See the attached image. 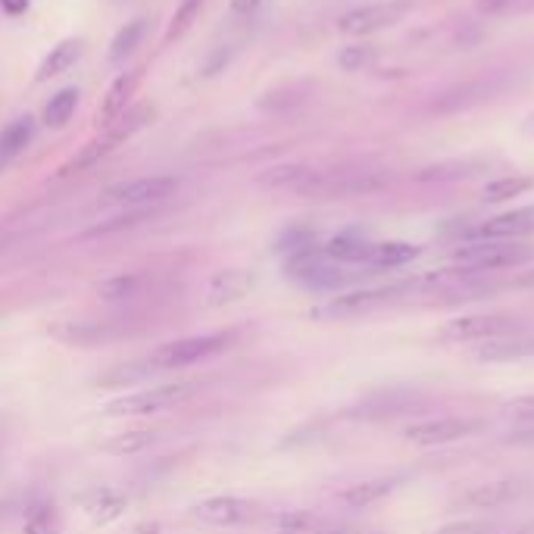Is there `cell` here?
Listing matches in <instances>:
<instances>
[{
	"mask_svg": "<svg viewBox=\"0 0 534 534\" xmlns=\"http://www.w3.org/2000/svg\"><path fill=\"white\" fill-rule=\"evenodd\" d=\"M391 185L388 172L378 169H341V172H319L310 169L307 182L297 188L303 197H366L378 194Z\"/></svg>",
	"mask_w": 534,
	"mask_h": 534,
	"instance_id": "1",
	"label": "cell"
},
{
	"mask_svg": "<svg viewBox=\"0 0 534 534\" xmlns=\"http://www.w3.org/2000/svg\"><path fill=\"white\" fill-rule=\"evenodd\" d=\"M531 257L534 250L516 241H472L453 253V263L463 272H494V269L522 266Z\"/></svg>",
	"mask_w": 534,
	"mask_h": 534,
	"instance_id": "2",
	"label": "cell"
},
{
	"mask_svg": "<svg viewBox=\"0 0 534 534\" xmlns=\"http://www.w3.org/2000/svg\"><path fill=\"white\" fill-rule=\"evenodd\" d=\"M197 391V381H172V385H154L135 394H125L113 403L104 406L107 416H150V413H163L172 406L185 403Z\"/></svg>",
	"mask_w": 534,
	"mask_h": 534,
	"instance_id": "3",
	"label": "cell"
},
{
	"mask_svg": "<svg viewBox=\"0 0 534 534\" xmlns=\"http://www.w3.org/2000/svg\"><path fill=\"white\" fill-rule=\"evenodd\" d=\"M522 322L513 316H500V313H469V316H456L441 328V341L447 344H485L494 338L506 335H519Z\"/></svg>",
	"mask_w": 534,
	"mask_h": 534,
	"instance_id": "4",
	"label": "cell"
},
{
	"mask_svg": "<svg viewBox=\"0 0 534 534\" xmlns=\"http://www.w3.org/2000/svg\"><path fill=\"white\" fill-rule=\"evenodd\" d=\"M228 344H232V335H225V332L178 338V341L157 347L154 356H147V363L154 369H185V366H194L203 360H213V356H219Z\"/></svg>",
	"mask_w": 534,
	"mask_h": 534,
	"instance_id": "5",
	"label": "cell"
},
{
	"mask_svg": "<svg viewBox=\"0 0 534 534\" xmlns=\"http://www.w3.org/2000/svg\"><path fill=\"white\" fill-rule=\"evenodd\" d=\"M175 191H178V178L147 175V178H132V182L110 185L104 194H100V203H104V207H135V210H141V207L163 203Z\"/></svg>",
	"mask_w": 534,
	"mask_h": 534,
	"instance_id": "6",
	"label": "cell"
},
{
	"mask_svg": "<svg viewBox=\"0 0 534 534\" xmlns=\"http://www.w3.org/2000/svg\"><path fill=\"white\" fill-rule=\"evenodd\" d=\"M413 282H397V285H375V288H360V291H350L335 297L332 303H325V307L316 313L322 319H341V316H356V313H369V310H381L388 307V303L400 300L403 294H413Z\"/></svg>",
	"mask_w": 534,
	"mask_h": 534,
	"instance_id": "7",
	"label": "cell"
},
{
	"mask_svg": "<svg viewBox=\"0 0 534 534\" xmlns=\"http://www.w3.org/2000/svg\"><path fill=\"white\" fill-rule=\"evenodd\" d=\"M285 272L294 278L297 285L316 288V291L338 288V285L344 282V272L338 269V263L328 260L325 253H319V250H313V247L291 253L288 263H285Z\"/></svg>",
	"mask_w": 534,
	"mask_h": 534,
	"instance_id": "8",
	"label": "cell"
},
{
	"mask_svg": "<svg viewBox=\"0 0 534 534\" xmlns=\"http://www.w3.org/2000/svg\"><path fill=\"white\" fill-rule=\"evenodd\" d=\"M406 10L410 7H406L403 0H388V4H369L360 10H350L338 19V32L347 38H366V35H375L381 29L397 25L406 16Z\"/></svg>",
	"mask_w": 534,
	"mask_h": 534,
	"instance_id": "9",
	"label": "cell"
},
{
	"mask_svg": "<svg viewBox=\"0 0 534 534\" xmlns=\"http://www.w3.org/2000/svg\"><path fill=\"white\" fill-rule=\"evenodd\" d=\"M481 431L478 419H466V416H441V419H428V422H416L403 431L406 441L422 444V447H438V444H453L472 438Z\"/></svg>",
	"mask_w": 534,
	"mask_h": 534,
	"instance_id": "10",
	"label": "cell"
},
{
	"mask_svg": "<svg viewBox=\"0 0 534 534\" xmlns=\"http://www.w3.org/2000/svg\"><path fill=\"white\" fill-rule=\"evenodd\" d=\"M260 506L244 497H207L194 503L191 516L203 525H216V528H235L250 519H257Z\"/></svg>",
	"mask_w": 534,
	"mask_h": 534,
	"instance_id": "11",
	"label": "cell"
},
{
	"mask_svg": "<svg viewBox=\"0 0 534 534\" xmlns=\"http://www.w3.org/2000/svg\"><path fill=\"white\" fill-rule=\"evenodd\" d=\"M534 235V207H519L488 219L475 232V241H516Z\"/></svg>",
	"mask_w": 534,
	"mask_h": 534,
	"instance_id": "12",
	"label": "cell"
},
{
	"mask_svg": "<svg viewBox=\"0 0 534 534\" xmlns=\"http://www.w3.org/2000/svg\"><path fill=\"white\" fill-rule=\"evenodd\" d=\"M522 491H525L522 481H516V478H500V481H485V485L469 488L456 503L466 506V510H497V506L513 503Z\"/></svg>",
	"mask_w": 534,
	"mask_h": 534,
	"instance_id": "13",
	"label": "cell"
},
{
	"mask_svg": "<svg viewBox=\"0 0 534 534\" xmlns=\"http://www.w3.org/2000/svg\"><path fill=\"white\" fill-rule=\"evenodd\" d=\"M257 285V275L247 269H222L210 278L207 285V303L210 307H225V303H235L247 297Z\"/></svg>",
	"mask_w": 534,
	"mask_h": 534,
	"instance_id": "14",
	"label": "cell"
},
{
	"mask_svg": "<svg viewBox=\"0 0 534 534\" xmlns=\"http://www.w3.org/2000/svg\"><path fill=\"white\" fill-rule=\"evenodd\" d=\"M141 82H144V66H138L132 72H122L119 79L110 85L104 104H100V110H97V122H104V129H107V125H113L125 113V107H129V100L135 97V91H138Z\"/></svg>",
	"mask_w": 534,
	"mask_h": 534,
	"instance_id": "15",
	"label": "cell"
},
{
	"mask_svg": "<svg viewBox=\"0 0 534 534\" xmlns=\"http://www.w3.org/2000/svg\"><path fill=\"white\" fill-rule=\"evenodd\" d=\"M75 503H79L97 525H107V522L119 519L125 513V506H129L125 494H119L116 488H107V485H97V488L82 491L79 497H75Z\"/></svg>",
	"mask_w": 534,
	"mask_h": 534,
	"instance_id": "16",
	"label": "cell"
},
{
	"mask_svg": "<svg viewBox=\"0 0 534 534\" xmlns=\"http://www.w3.org/2000/svg\"><path fill=\"white\" fill-rule=\"evenodd\" d=\"M475 356L481 363H513V360H525V356H534V338L528 335H506V338H494L485 344H475Z\"/></svg>",
	"mask_w": 534,
	"mask_h": 534,
	"instance_id": "17",
	"label": "cell"
},
{
	"mask_svg": "<svg viewBox=\"0 0 534 534\" xmlns=\"http://www.w3.org/2000/svg\"><path fill=\"white\" fill-rule=\"evenodd\" d=\"M372 241L356 235V232H341L332 241L325 244V257L335 260V263H369V253H372Z\"/></svg>",
	"mask_w": 534,
	"mask_h": 534,
	"instance_id": "18",
	"label": "cell"
},
{
	"mask_svg": "<svg viewBox=\"0 0 534 534\" xmlns=\"http://www.w3.org/2000/svg\"><path fill=\"white\" fill-rule=\"evenodd\" d=\"M116 147H119V141H116L110 132H104L100 138L88 141V144H85V147H82L79 154H75L69 163H63L57 175H60V178H66V175H75V172H88V169H94L100 160H104V157H110Z\"/></svg>",
	"mask_w": 534,
	"mask_h": 534,
	"instance_id": "19",
	"label": "cell"
},
{
	"mask_svg": "<svg viewBox=\"0 0 534 534\" xmlns=\"http://www.w3.org/2000/svg\"><path fill=\"white\" fill-rule=\"evenodd\" d=\"M79 57H82V41L79 38L60 41L57 47H50V54L41 60L35 82H47V79H54V75H63L66 69L75 66V60H79Z\"/></svg>",
	"mask_w": 534,
	"mask_h": 534,
	"instance_id": "20",
	"label": "cell"
},
{
	"mask_svg": "<svg viewBox=\"0 0 534 534\" xmlns=\"http://www.w3.org/2000/svg\"><path fill=\"white\" fill-rule=\"evenodd\" d=\"M32 138H35V119H32V116L13 119L7 129L0 132V163L19 157L22 150L32 144Z\"/></svg>",
	"mask_w": 534,
	"mask_h": 534,
	"instance_id": "21",
	"label": "cell"
},
{
	"mask_svg": "<svg viewBox=\"0 0 534 534\" xmlns=\"http://www.w3.org/2000/svg\"><path fill=\"white\" fill-rule=\"evenodd\" d=\"M307 175H310V166H300V163H285V166H272L266 172L257 175V182L263 188H272V191H294L307 182Z\"/></svg>",
	"mask_w": 534,
	"mask_h": 534,
	"instance_id": "22",
	"label": "cell"
},
{
	"mask_svg": "<svg viewBox=\"0 0 534 534\" xmlns=\"http://www.w3.org/2000/svg\"><path fill=\"white\" fill-rule=\"evenodd\" d=\"M397 488V478H375V481H360V485H350L341 500L347 506H356V510H366V506L378 503L381 497H388Z\"/></svg>",
	"mask_w": 534,
	"mask_h": 534,
	"instance_id": "23",
	"label": "cell"
},
{
	"mask_svg": "<svg viewBox=\"0 0 534 534\" xmlns=\"http://www.w3.org/2000/svg\"><path fill=\"white\" fill-rule=\"evenodd\" d=\"M154 444H157V431L135 428V431H119V435H113L110 441L100 444V450H107L113 456H135V453H144Z\"/></svg>",
	"mask_w": 534,
	"mask_h": 534,
	"instance_id": "24",
	"label": "cell"
},
{
	"mask_svg": "<svg viewBox=\"0 0 534 534\" xmlns=\"http://www.w3.org/2000/svg\"><path fill=\"white\" fill-rule=\"evenodd\" d=\"M419 257V247L413 244H403V241H388V244H375L372 253H369V263L366 266H375V269H394V266H403Z\"/></svg>",
	"mask_w": 534,
	"mask_h": 534,
	"instance_id": "25",
	"label": "cell"
},
{
	"mask_svg": "<svg viewBox=\"0 0 534 534\" xmlns=\"http://www.w3.org/2000/svg\"><path fill=\"white\" fill-rule=\"evenodd\" d=\"M75 107H79V88H63L47 100L44 122L50 125V129H63V125L72 119Z\"/></svg>",
	"mask_w": 534,
	"mask_h": 534,
	"instance_id": "26",
	"label": "cell"
},
{
	"mask_svg": "<svg viewBox=\"0 0 534 534\" xmlns=\"http://www.w3.org/2000/svg\"><path fill=\"white\" fill-rule=\"evenodd\" d=\"M147 32V22L144 19H132V22H125L122 29L116 32L113 44H110V63H122L125 57H132L135 54V47L141 44Z\"/></svg>",
	"mask_w": 534,
	"mask_h": 534,
	"instance_id": "27",
	"label": "cell"
},
{
	"mask_svg": "<svg viewBox=\"0 0 534 534\" xmlns=\"http://www.w3.org/2000/svg\"><path fill=\"white\" fill-rule=\"evenodd\" d=\"M531 178H522V175H503V178H494V182L485 185V200L488 203H503V200H513L525 191H531Z\"/></svg>",
	"mask_w": 534,
	"mask_h": 534,
	"instance_id": "28",
	"label": "cell"
},
{
	"mask_svg": "<svg viewBox=\"0 0 534 534\" xmlns=\"http://www.w3.org/2000/svg\"><path fill=\"white\" fill-rule=\"evenodd\" d=\"M203 4H207V0H182V4H178V10H175V16H172V22H169V29H166V38H163V41L172 44V41H178V38H185L188 29L197 22Z\"/></svg>",
	"mask_w": 534,
	"mask_h": 534,
	"instance_id": "29",
	"label": "cell"
},
{
	"mask_svg": "<svg viewBox=\"0 0 534 534\" xmlns=\"http://www.w3.org/2000/svg\"><path fill=\"white\" fill-rule=\"evenodd\" d=\"M378 63V47L375 44H350L338 54V66L344 72H369Z\"/></svg>",
	"mask_w": 534,
	"mask_h": 534,
	"instance_id": "30",
	"label": "cell"
},
{
	"mask_svg": "<svg viewBox=\"0 0 534 534\" xmlns=\"http://www.w3.org/2000/svg\"><path fill=\"white\" fill-rule=\"evenodd\" d=\"M150 372H154V366H150V363H138V366H119V369H110L107 375H100L97 385H104V388L138 385V381H141V378H147Z\"/></svg>",
	"mask_w": 534,
	"mask_h": 534,
	"instance_id": "31",
	"label": "cell"
},
{
	"mask_svg": "<svg viewBox=\"0 0 534 534\" xmlns=\"http://www.w3.org/2000/svg\"><path fill=\"white\" fill-rule=\"evenodd\" d=\"M138 288H141L138 275H116V278H107V282H100L97 294L104 300H125V297H132Z\"/></svg>",
	"mask_w": 534,
	"mask_h": 534,
	"instance_id": "32",
	"label": "cell"
},
{
	"mask_svg": "<svg viewBox=\"0 0 534 534\" xmlns=\"http://www.w3.org/2000/svg\"><path fill=\"white\" fill-rule=\"evenodd\" d=\"M25 534H60V516L54 506H35L25 519Z\"/></svg>",
	"mask_w": 534,
	"mask_h": 534,
	"instance_id": "33",
	"label": "cell"
},
{
	"mask_svg": "<svg viewBox=\"0 0 534 534\" xmlns=\"http://www.w3.org/2000/svg\"><path fill=\"white\" fill-rule=\"evenodd\" d=\"M506 413L525 425H534V394H522V397L510 400L506 403Z\"/></svg>",
	"mask_w": 534,
	"mask_h": 534,
	"instance_id": "34",
	"label": "cell"
},
{
	"mask_svg": "<svg viewBox=\"0 0 534 534\" xmlns=\"http://www.w3.org/2000/svg\"><path fill=\"white\" fill-rule=\"evenodd\" d=\"M519 0H475V10L481 16H500V13H510Z\"/></svg>",
	"mask_w": 534,
	"mask_h": 534,
	"instance_id": "35",
	"label": "cell"
},
{
	"mask_svg": "<svg viewBox=\"0 0 534 534\" xmlns=\"http://www.w3.org/2000/svg\"><path fill=\"white\" fill-rule=\"evenodd\" d=\"M438 534H491V522H456L441 528Z\"/></svg>",
	"mask_w": 534,
	"mask_h": 534,
	"instance_id": "36",
	"label": "cell"
},
{
	"mask_svg": "<svg viewBox=\"0 0 534 534\" xmlns=\"http://www.w3.org/2000/svg\"><path fill=\"white\" fill-rule=\"evenodd\" d=\"M232 54H235V50H216V57L207 66H203V75H216L219 69H225L228 60H232Z\"/></svg>",
	"mask_w": 534,
	"mask_h": 534,
	"instance_id": "37",
	"label": "cell"
},
{
	"mask_svg": "<svg viewBox=\"0 0 534 534\" xmlns=\"http://www.w3.org/2000/svg\"><path fill=\"white\" fill-rule=\"evenodd\" d=\"M32 0H0V10H4L7 16H22L25 10H29Z\"/></svg>",
	"mask_w": 534,
	"mask_h": 534,
	"instance_id": "38",
	"label": "cell"
},
{
	"mask_svg": "<svg viewBox=\"0 0 534 534\" xmlns=\"http://www.w3.org/2000/svg\"><path fill=\"white\" fill-rule=\"evenodd\" d=\"M122 534H160V522H138L132 528H125Z\"/></svg>",
	"mask_w": 534,
	"mask_h": 534,
	"instance_id": "39",
	"label": "cell"
},
{
	"mask_svg": "<svg viewBox=\"0 0 534 534\" xmlns=\"http://www.w3.org/2000/svg\"><path fill=\"white\" fill-rule=\"evenodd\" d=\"M257 7H260V0H232V10L241 16H250Z\"/></svg>",
	"mask_w": 534,
	"mask_h": 534,
	"instance_id": "40",
	"label": "cell"
},
{
	"mask_svg": "<svg viewBox=\"0 0 534 534\" xmlns=\"http://www.w3.org/2000/svg\"><path fill=\"white\" fill-rule=\"evenodd\" d=\"M303 534H350L347 528H310V531H303Z\"/></svg>",
	"mask_w": 534,
	"mask_h": 534,
	"instance_id": "41",
	"label": "cell"
},
{
	"mask_svg": "<svg viewBox=\"0 0 534 534\" xmlns=\"http://www.w3.org/2000/svg\"><path fill=\"white\" fill-rule=\"evenodd\" d=\"M522 132H525L528 138H534V113H531V116H528V119L522 122Z\"/></svg>",
	"mask_w": 534,
	"mask_h": 534,
	"instance_id": "42",
	"label": "cell"
},
{
	"mask_svg": "<svg viewBox=\"0 0 534 534\" xmlns=\"http://www.w3.org/2000/svg\"><path fill=\"white\" fill-rule=\"evenodd\" d=\"M510 534H534V519L531 522H525V525H519L516 531H510Z\"/></svg>",
	"mask_w": 534,
	"mask_h": 534,
	"instance_id": "43",
	"label": "cell"
},
{
	"mask_svg": "<svg viewBox=\"0 0 534 534\" xmlns=\"http://www.w3.org/2000/svg\"><path fill=\"white\" fill-rule=\"evenodd\" d=\"M4 244H7V238H0V250H4Z\"/></svg>",
	"mask_w": 534,
	"mask_h": 534,
	"instance_id": "44",
	"label": "cell"
}]
</instances>
